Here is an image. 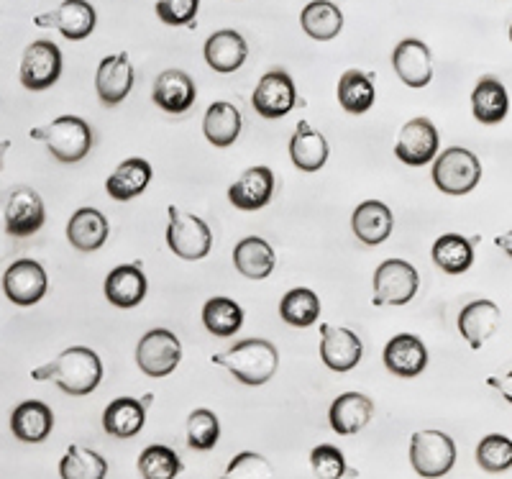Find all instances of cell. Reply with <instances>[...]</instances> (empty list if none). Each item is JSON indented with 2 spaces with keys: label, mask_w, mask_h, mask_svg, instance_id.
<instances>
[{
  "label": "cell",
  "mask_w": 512,
  "mask_h": 479,
  "mask_svg": "<svg viewBox=\"0 0 512 479\" xmlns=\"http://www.w3.org/2000/svg\"><path fill=\"white\" fill-rule=\"evenodd\" d=\"M29 136L36 141H44L49 154L64 164L80 162L93 149V129L80 116H59L49 126L34 129Z\"/></svg>",
  "instance_id": "3957f363"
},
{
  "label": "cell",
  "mask_w": 512,
  "mask_h": 479,
  "mask_svg": "<svg viewBox=\"0 0 512 479\" xmlns=\"http://www.w3.org/2000/svg\"><path fill=\"white\" fill-rule=\"evenodd\" d=\"M149 182H152V164L141 157H131L113 170V175L105 182V190L113 200L126 203V200H134L136 195L144 193Z\"/></svg>",
  "instance_id": "83f0119b"
},
{
  "label": "cell",
  "mask_w": 512,
  "mask_h": 479,
  "mask_svg": "<svg viewBox=\"0 0 512 479\" xmlns=\"http://www.w3.org/2000/svg\"><path fill=\"white\" fill-rule=\"evenodd\" d=\"M297 88L290 72L277 67L259 80L251 95V106L262 118H282L295 108Z\"/></svg>",
  "instance_id": "8fae6325"
},
{
  "label": "cell",
  "mask_w": 512,
  "mask_h": 479,
  "mask_svg": "<svg viewBox=\"0 0 512 479\" xmlns=\"http://www.w3.org/2000/svg\"><path fill=\"white\" fill-rule=\"evenodd\" d=\"M47 221L39 193L31 187H16L6 200V231L13 239L34 236Z\"/></svg>",
  "instance_id": "9a60e30c"
},
{
  "label": "cell",
  "mask_w": 512,
  "mask_h": 479,
  "mask_svg": "<svg viewBox=\"0 0 512 479\" xmlns=\"http://www.w3.org/2000/svg\"><path fill=\"white\" fill-rule=\"evenodd\" d=\"M233 264H236V272H241L246 280H267L277 267V254L269 241L249 236L233 249Z\"/></svg>",
  "instance_id": "f546056e"
},
{
  "label": "cell",
  "mask_w": 512,
  "mask_h": 479,
  "mask_svg": "<svg viewBox=\"0 0 512 479\" xmlns=\"http://www.w3.org/2000/svg\"><path fill=\"white\" fill-rule=\"evenodd\" d=\"M300 26L315 41H331L344 29V13L333 0H310L300 13Z\"/></svg>",
  "instance_id": "836d02e7"
},
{
  "label": "cell",
  "mask_w": 512,
  "mask_h": 479,
  "mask_svg": "<svg viewBox=\"0 0 512 479\" xmlns=\"http://www.w3.org/2000/svg\"><path fill=\"white\" fill-rule=\"evenodd\" d=\"M182 362V344L167 328H152L136 346V364L146 377H167Z\"/></svg>",
  "instance_id": "ba28073f"
},
{
  "label": "cell",
  "mask_w": 512,
  "mask_h": 479,
  "mask_svg": "<svg viewBox=\"0 0 512 479\" xmlns=\"http://www.w3.org/2000/svg\"><path fill=\"white\" fill-rule=\"evenodd\" d=\"M108 474V462L93 449L70 446L59 462V477L64 479H103Z\"/></svg>",
  "instance_id": "74e56055"
},
{
  "label": "cell",
  "mask_w": 512,
  "mask_h": 479,
  "mask_svg": "<svg viewBox=\"0 0 512 479\" xmlns=\"http://www.w3.org/2000/svg\"><path fill=\"white\" fill-rule=\"evenodd\" d=\"M36 382H57L59 390L72 398L90 395L103 380V362L88 346H70L54 362L31 372Z\"/></svg>",
  "instance_id": "6da1fadb"
},
{
  "label": "cell",
  "mask_w": 512,
  "mask_h": 479,
  "mask_svg": "<svg viewBox=\"0 0 512 479\" xmlns=\"http://www.w3.org/2000/svg\"><path fill=\"white\" fill-rule=\"evenodd\" d=\"M131 88H134V67L126 52L100 59L98 72H95V90L103 106L113 108L123 103Z\"/></svg>",
  "instance_id": "2e32d148"
},
{
  "label": "cell",
  "mask_w": 512,
  "mask_h": 479,
  "mask_svg": "<svg viewBox=\"0 0 512 479\" xmlns=\"http://www.w3.org/2000/svg\"><path fill=\"white\" fill-rule=\"evenodd\" d=\"M54 428V413L41 400H26L11 415V433L24 444H41Z\"/></svg>",
  "instance_id": "484cf974"
},
{
  "label": "cell",
  "mask_w": 512,
  "mask_h": 479,
  "mask_svg": "<svg viewBox=\"0 0 512 479\" xmlns=\"http://www.w3.org/2000/svg\"><path fill=\"white\" fill-rule=\"evenodd\" d=\"M410 464L420 477H443L456 464V444L443 431H418L410 439Z\"/></svg>",
  "instance_id": "8992f818"
},
{
  "label": "cell",
  "mask_w": 512,
  "mask_h": 479,
  "mask_svg": "<svg viewBox=\"0 0 512 479\" xmlns=\"http://www.w3.org/2000/svg\"><path fill=\"white\" fill-rule=\"evenodd\" d=\"M392 67L408 88L420 90L433 80L431 49L420 39H402L392 52Z\"/></svg>",
  "instance_id": "ac0fdd59"
},
{
  "label": "cell",
  "mask_w": 512,
  "mask_h": 479,
  "mask_svg": "<svg viewBox=\"0 0 512 479\" xmlns=\"http://www.w3.org/2000/svg\"><path fill=\"white\" fill-rule=\"evenodd\" d=\"M226 474L231 477H274V469L264 456L254 454V451H241L226 467Z\"/></svg>",
  "instance_id": "f6af8a7d"
},
{
  "label": "cell",
  "mask_w": 512,
  "mask_h": 479,
  "mask_svg": "<svg viewBox=\"0 0 512 479\" xmlns=\"http://www.w3.org/2000/svg\"><path fill=\"white\" fill-rule=\"evenodd\" d=\"M154 400V395H144V398H118L113 400L103 413V428L108 436L116 439H131L144 428L146 423V408Z\"/></svg>",
  "instance_id": "44dd1931"
},
{
  "label": "cell",
  "mask_w": 512,
  "mask_h": 479,
  "mask_svg": "<svg viewBox=\"0 0 512 479\" xmlns=\"http://www.w3.org/2000/svg\"><path fill=\"white\" fill-rule=\"evenodd\" d=\"M364 357V344L349 328H338L331 323L320 326V359L331 372H351Z\"/></svg>",
  "instance_id": "5bb4252c"
},
{
  "label": "cell",
  "mask_w": 512,
  "mask_h": 479,
  "mask_svg": "<svg viewBox=\"0 0 512 479\" xmlns=\"http://www.w3.org/2000/svg\"><path fill=\"white\" fill-rule=\"evenodd\" d=\"M420 287L418 269L405 259H387L374 272V305H408Z\"/></svg>",
  "instance_id": "52a82bcc"
},
{
  "label": "cell",
  "mask_w": 512,
  "mask_h": 479,
  "mask_svg": "<svg viewBox=\"0 0 512 479\" xmlns=\"http://www.w3.org/2000/svg\"><path fill=\"white\" fill-rule=\"evenodd\" d=\"M472 113L484 126H495L502 123L510 113V98L507 88L497 77H482L472 93Z\"/></svg>",
  "instance_id": "4dcf8cb0"
},
{
  "label": "cell",
  "mask_w": 512,
  "mask_h": 479,
  "mask_svg": "<svg viewBox=\"0 0 512 479\" xmlns=\"http://www.w3.org/2000/svg\"><path fill=\"white\" fill-rule=\"evenodd\" d=\"M203 54L210 70L228 75V72H236L244 65L246 57H249V44L239 31L221 29L208 36Z\"/></svg>",
  "instance_id": "ffe728a7"
},
{
  "label": "cell",
  "mask_w": 512,
  "mask_h": 479,
  "mask_svg": "<svg viewBox=\"0 0 512 479\" xmlns=\"http://www.w3.org/2000/svg\"><path fill=\"white\" fill-rule=\"evenodd\" d=\"M441 136L428 118H413L400 129L395 144V157L408 167H423L438 157Z\"/></svg>",
  "instance_id": "30bf717a"
},
{
  "label": "cell",
  "mask_w": 512,
  "mask_h": 479,
  "mask_svg": "<svg viewBox=\"0 0 512 479\" xmlns=\"http://www.w3.org/2000/svg\"><path fill=\"white\" fill-rule=\"evenodd\" d=\"M146 275L139 264H121L105 277V298L116 308H136L146 298Z\"/></svg>",
  "instance_id": "d4e9b609"
},
{
  "label": "cell",
  "mask_w": 512,
  "mask_h": 479,
  "mask_svg": "<svg viewBox=\"0 0 512 479\" xmlns=\"http://www.w3.org/2000/svg\"><path fill=\"white\" fill-rule=\"evenodd\" d=\"M182 472V462L175 449L164 444L146 446L139 456V474L146 479H169Z\"/></svg>",
  "instance_id": "ab89813d"
},
{
  "label": "cell",
  "mask_w": 512,
  "mask_h": 479,
  "mask_svg": "<svg viewBox=\"0 0 512 479\" xmlns=\"http://www.w3.org/2000/svg\"><path fill=\"white\" fill-rule=\"evenodd\" d=\"M274 193V172L264 164L249 167L239 180L228 187V200H231L239 211H259L272 200Z\"/></svg>",
  "instance_id": "d6986e66"
},
{
  "label": "cell",
  "mask_w": 512,
  "mask_h": 479,
  "mask_svg": "<svg viewBox=\"0 0 512 479\" xmlns=\"http://www.w3.org/2000/svg\"><path fill=\"white\" fill-rule=\"evenodd\" d=\"M203 131L205 139H208L216 149H228L231 144H236V139H239L241 134L239 108L226 103V100L210 103V108L205 111L203 118Z\"/></svg>",
  "instance_id": "d6a6232c"
},
{
  "label": "cell",
  "mask_w": 512,
  "mask_h": 479,
  "mask_svg": "<svg viewBox=\"0 0 512 479\" xmlns=\"http://www.w3.org/2000/svg\"><path fill=\"white\" fill-rule=\"evenodd\" d=\"M433 264L446 275H464L474 264V244L461 234H443L431 249Z\"/></svg>",
  "instance_id": "e575fe53"
},
{
  "label": "cell",
  "mask_w": 512,
  "mask_h": 479,
  "mask_svg": "<svg viewBox=\"0 0 512 479\" xmlns=\"http://www.w3.org/2000/svg\"><path fill=\"white\" fill-rule=\"evenodd\" d=\"M62 75V52L54 41L39 39L31 41L29 47L24 49L21 57V67H18V77L26 90H47L52 88L54 82Z\"/></svg>",
  "instance_id": "9c48e42d"
},
{
  "label": "cell",
  "mask_w": 512,
  "mask_h": 479,
  "mask_svg": "<svg viewBox=\"0 0 512 479\" xmlns=\"http://www.w3.org/2000/svg\"><path fill=\"white\" fill-rule=\"evenodd\" d=\"M495 244H497V246H500L502 252H505V254H507V257H510V259H512V231H507V234H505V236H497V239H495Z\"/></svg>",
  "instance_id": "7dc6e473"
},
{
  "label": "cell",
  "mask_w": 512,
  "mask_h": 479,
  "mask_svg": "<svg viewBox=\"0 0 512 479\" xmlns=\"http://www.w3.org/2000/svg\"><path fill=\"white\" fill-rule=\"evenodd\" d=\"M482 180V164L477 154L464 147L443 149L433 159V182L446 195H466Z\"/></svg>",
  "instance_id": "277c9868"
},
{
  "label": "cell",
  "mask_w": 512,
  "mask_h": 479,
  "mask_svg": "<svg viewBox=\"0 0 512 479\" xmlns=\"http://www.w3.org/2000/svg\"><path fill=\"white\" fill-rule=\"evenodd\" d=\"M500 308L492 300H474L459 313V333L474 351L482 349L500 326Z\"/></svg>",
  "instance_id": "603a6c76"
},
{
  "label": "cell",
  "mask_w": 512,
  "mask_h": 479,
  "mask_svg": "<svg viewBox=\"0 0 512 479\" xmlns=\"http://www.w3.org/2000/svg\"><path fill=\"white\" fill-rule=\"evenodd\" d=\"M489 387H495L500 392L502 398L512 405V369L507 374H495V377H489L487 380Z\"/></svg>",
  "instance_id": "bcb514c9"
},
{
  "label": "cell",
  "mask_w": 512,
  "mask_h": 479,
  "mask_svg": "<svg viewBox=\"0 0 512 479\" xmlns=\"http://www.w3.org/2000/svg\"><path fill=\"white\" fill-rule=\"evenodd\" d=\"M374 82L372 75L361 70H346L338 80V103L351 116H361L374 106Z\"/></svg>",
  "instance_id": "d590c367"
},
{
  "label": "cell",
  "mask_w": 512,
  "mask_h": 479,
  "mask_svg": "<svg viewBox=\"0 0 512 479\" xmlns=\"http://www.w3.org/2000/svg\"><path fill=\"white\" fill-rule=\"evenodd\" d=\"M67 239L77 252H98L108 241V221L95 208H80L67 223Z\"/></svg>",
  "instance_id": "1f68e13d"
},
{
  "label": "cell",
  "mask_w": 512,
  "mask_h": 479,
  "mask_svg": "<svg viewBox=\"0 0 512 479\" xmlns=\"http://www.w3.org/2000/svg\"><path fill=\"white\" fill-rule=\"evenodd\" d=\"M200 0H159L157 18L167 26H190L198 16Z\"/></svg>",
  "instance_id": "ee69618b"
},
{
  "label": "cell",
  "mask_w": 512,
  "mask_h": 479,
  "mask_svg": "<svg viewBox=\"0 0 512 479\" xmlns=\"http://www.w3.org/2000/svg\"><path fill=\"white\" fill-rule=\"evenodd\" d=\"M477 464L489 474L512 469V439L502 433H489L477 446Z\"/></svg>",
  "instance_id": "b9f144b4"
},
{
  "label": "cell",
  "mask_w": 512,
  "mask_h": 479,
  "mask_svg": "<svg viewBox=\"0 0 512 479\" xmlns=\"http://www.w3.org/2000/svg\"><path fill=\"white\" fill-rule=\"evenodd\" d=\"M203 326L210 333L226 339V336L239 333V328L244 326V310L231 298H210L203 305Z\"/></svg>",
  "instance_id": "8d00e7d4"
},
{
  "label": "cell",
  "mask_w": 512,
  "mask_h": 479,
  "mask_svg": "<svg viewBox=\"0 0 512 479\" xmlns=\"http://www.w3.org/2000/svg\"><path fill=\"white\" fill-rule=\"evenodd\" d=\"M374 403L361 392H344L338 395L328 410V423L338 436H354L372 421Z\"/></svg>",
  "instance_id": "cb8c5ba5"
},
{
  "label": "cell",
  "mask_w": 512,
  "mask_h": 479,
  "mask_svg": "<svg viewBox=\"0 0 512 479\" xmlns=\"http://www.w3.org/2000/svg\"><path fill=\"white\" fill-rule=\"evenodd\" d=\"M154 106L162 108L169 116H182V113L190 111L198 100V88H195V80H192L187 72L182 70H164L162 75L154 80L152 90Z\"/></svg>",
  "instance_id": "e0dca14e"
},
{
  "label": "cell",
  "mask_w": 512,
  "mask_h": 479,
  "mask_svg": "<svg viewBox=\"0 0 512 479\" xmlns=\"http://www.w3.org/2000/svg\"><path fill=\"white\" fill-rule=\"evenodd\" d=\"M290 159L300 172H318L328 162L326 136L315 131L308 121L297 123L290 139Z\"/></svg>",
  "instance_id": "4316f807"
},
{
  "label": "cell",
  "mask_w": 512,
  "mask_h": 479,
  "mask_svg": "<svg viewBox=\"0 0 512 479\" xmlns=\"http://www.w3.org/2000/svg\"><path fill=\"white\" fill-rule=\"evenodd\" d=\"M310 467L318 477H344V474H349L344 451L331 444H320L310 451Z\"/></svg>",
  "instance_id": "7bdbcfd3"
},
{
  "label": "cell",
  "mask_w": 512,
  "mask_h": 479,
  "mask_svg": "<svg viewBox=\"0 0 512 479\" xmlns=\"http://www.w3.org/2000/svg\"><path fill=\"white\" fill-rule=\"evenodd\" d=\"M282 321L295 328H308L318 321L320 316V300L308 287H295L282 298L280 303Z\"/></svg>",
  "instance_id": "f35d334b"
},
{
  "label": "cell",
  "mask_w": 512,
  "mask_h": 479,
  "mask_svg": "<svg viewBox=\"0 0 512 479\" xmlns=\"http://www.w3.org/2000/svg\"><path fill=\"white\" fill-rule=\"evenodd\" d=\"M510 44H512V26H510Z\"/></svg>",
  "instance_id": "c3c4849f"
},
{
  "label": "cell",
  "mask_w": 512,
  "mask_h": 479,
  "mask_svg": "<svg viewBox=\"0 0 512 479\" xmlns=\"http://www.w3.org/2000/svg\"><path fill=\"white\" fill-rule=\"evenodd\" d=\"M221 439V423H218L216 413H210L208 408L192 410L187 418V446L198 451H210Z\"/></svg>",
  "instance_id": "60d3db41"
},
{
  "label": "cell",
  "mask_w": 512,
  "mask_h": 479,
  "mask_svg": "<svg viewBox=\"0 0 512 479\" xmlns=\"http://www.w3.org/2000/svg\"><path fill=\"white\" fill-rule=\"evenodd\" d=\"M392 211L379 200H367L351 216V228H354L356 239L367 246L384 244L392 234Z\"/></svg>",
  "instance_id": "f1b7e54d"
},
{
  "label": "cell",
  "mask_w": 512,
  "mask_h": 479,
  "mask_svg": "<svg viewBox=\"0 0 512 479\" xmlns=\"http://www.w3.org/2000/svg\"><path fill=\"white\" fill-rule=\"evenodd\" d=\"M169 226H167V246L180 259L187 262H198L210 254L213 246V234H210L208 223L203 218L192 216V213L180 211L177 205L167 208Z\"/></svg>",
  "instance_id": "5b68a950"
},
{
  "label": "cell",
  "mask_w": 512,
  "mask_h": 479,
  "mask_svg": "<svg viewBox=\"0 0 512 479\" xmlns=\"http://www.w3.org/2000/svg\"><path fill=\"white\" fill-rule=\"evenodd\" d=\"M47 272L34 259H18L3 275V293L13 305H36L44 295H47Z\"/></svg>",
  "instance_id": "4fadbf2b"
},
{
  "label": "cell",
  "mask_w": 512,
  "mask_h": 479,
  "mask_svg": "<svg viewBox=\"0 0 512 479\" xmlns=\"http://www.w3.org/2000/svg\"><path fill=\"white\" fill-rule=\"evenodd\" d=\"M249 387L267 385L280 367V351L267 339H246L210 359Z\"/></svg>",
  "instance_id": "7a4b0ae2"
},
{
  "label": "cell",
  "mask_w": 512,
  "mask_h": 479,
  "mask_svg": "<svg viewBox=\"0 0 512 479\" xmlns=\"http://www.w3.org/2000/svg\"><path fill=\"white\" fill-rule=\"evenodd\" d=\"M384 367L397 377H418L428 367V349L413 333H400L384 346Z\"/></svg>",
  "instance_id": "7402d4cb"
},
{
  "label": "cell",
  "mask_w": 512,
  "mask_h": 479,
  "mask_svg": "<svg viewBox=\"0 0 512 479\" xmlns=\"http://www.w3.org/2000/svg\"><path fill=\"white\" fill-rule=\"evenodd\" d=\"M34 24L41 29H57L64 39L82 41L95 31L98 16L88 0H64L54 11L34 16Z\"/></svg>",
  "instance_id": "7c38bea8"
}]
</instances>
